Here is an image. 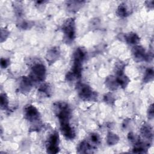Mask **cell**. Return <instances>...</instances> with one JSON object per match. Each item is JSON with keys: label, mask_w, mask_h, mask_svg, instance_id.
<instances>
[{"label": "cell", "mask_w": 154, "mask_h": 154, "mask_svg": "<svg viewBox=\"0 0 154 154\" xmlns=\"http://www.w3.org/2000/svg\"><path fill=\"white\" fill-rule=\"evenodd\" d=\"M94 148L92 144L89 143L87 140H84L81 141L78 146V153H91L92 152V150L94 149Z\"/></svg>", "instance_id": "cell-13"}, {"label": "cell", "mask_w": 154, "mask_h": 154, "mask_svg": "<svg viewBox=\"0 0 154 154\" xmlns=\"http://www.w3.org/2000/svg\"><path fill=\"white\" fill-rule=\"evenodd\" d=\"M87 52L82 47L76 49L73 53V65L72 70L69 72L72 75L73 79H79L82 75V63L86 58Z\"/></svg>", "instance_id": "cell-1"}, {"label": "cell", "mask_w": 154, "mask_h": 154, "mask_svg": "<svg viewBox=\"0 0 154 154\" xmlns=\"http://www.w3.org/2000/svg\"><path fill=\"white\" fill-rule=\"evenodd\" d=\"M154 76V72L152 68H148L146 69L144 77H143V82L145 83H147L153 80Z\"/></svg>", "instance_id": "cell-21"}, {"label": "cell", "mask_w": 154, "mask_h": 154, "mask_svg": "<svg viewBox=\"0 0 154 154\" xmlns=\"http://www.w3.org/2000/svg\"><path fill=\"white\" fill-rule=\"evenodd\" d=\"M62 31L64 35V38L67 43H70L74 40L76 36V26L74 18L67 19L62 25Z\"/></svg>", "instance_id": "cell-5"}, {"label": "cell", "mask_w": 154, "mask_h": 154, "mask_svg": "<svg viewBox=\"0 0 154 154\" xmlns=\"http://www.w3.org/2000/svg\"><path fill=\"white\" fill-rule=\"evenodd\" d=\"M10 32L5 28L1 29V42H3L8 37Z\"/></svg>", "instance_id": "cell-26"}, {"label": "cell", "mask_w": 154, "mask_h": 154, "mask_svg": "<svg viewBox=\"0 0 154 154\" xmlns=\"http://www.w3.org/2000/svg\"><path fill=\"white\" fill-rule=\"evenodd\" d=\"M18 25H19V28L23 29H26L31 28L33 25V23L31 21L22 20L20 22H19Z\"/></svg>", "instance_id": "cell-25"}, {"label": "cell", "mask_w": 154, "mask_h": 154, "mask_svg": "<svg viewBox=\"0 0 154 154\" xmlns=\"http://www.w3.org/2000/svg\"><path fill=\"white\" fill-rule=\"evenodd\" d=\"M32 85V81L28 76H23L20 80L19 89V91L23 93L26 94L31 90Z\"/></svg>", "instance_id": "cell-11"}, {"label": "cell", "mask_w": 154, "mask_h": 154, "mask_svg": "<svg viewBox=\"0 0 154 154\" xmlns=\"http://www.w3.org/2000/svg\"><path fill=\"white\" fill-rule=\"evenodd\" d=\"M9 64V60L8 59H6V58H2L1 59V67L4 69V68H6Z\"/></svg>", "instance_id": "cell-28"}, {"label": "cell", "mask_w": 154, "mask_h": 154, "mask_svg": "<svg viewBox=\"0 0 154 154\" xmlns=\"http://www.w3.org/2000/svg\"><path fill=\"white\" fill-rule=\"evenodd\" d=\"M105 85L106 87L111 91L116 90L118 88L119 85L117 81L116 78L112 75H109L105 79Z\"/></svg>", "instance_id": "cell-15"}, {"label": "cell", "mask_w": 154, "mask_h": 154, "mask_svg": "<svg viewBox=\"0 0 154 154\" xmlns=\"http://www.w3.org/2000/svg\"><path fill=\"white\" fill-rule=\"evenodd\" d=\"M60 50L58 47H52L48 50L46 53V59L50 64L54 63L60 57Z\"/></svg>", "instance_id": "cell-9"}, {"label": "cell", "mask_w": 154, "mask_h": 154, "mask_svg": "<svg viewBox=\"0 0 154 154\" xmlns=\"http://www.w3.org/2000/svg\"><path fill=\"white\" fill-rule=\"evenodd\" d=\"M146 5L149 8L153 9V1H146Z\"/></svg>", "instance_id": "cell-29"}, {"label": "cell", "mask_w": 154, "mask_h": 154, "mask_svg": "<svg viewBox=\"0 0 154 154\" xmlns=\"http://www.w3.org/2000/svg\"><path fill=\"white\" fill-rule=\"evenodd\" d=\"M119 137L117 134L112 132H109L107 134L106 143L109 146L115 145L119 142Z\"/></svg>", "instance_id": "cell-19"}, {"label": "cell", "mask_w": 154, "mask_h": 154, "mask_svg": "<svg viewBox=\"0 0 154 154\" xmlns=\"http://www.w3.org/2000/svg\"><path fill=\"white\" fill-rule=\"evenodd\" d=\"M89 139H90V141L91 142L90 143L92 144V146L94 148H96V145L99 144L100 143V140L99 135L96 133L91 134L90 135Z\"/></svg>", "instance_id": "cell-23"}, {"label": "cell", "mask_w": 154, "mask_h": 154, "mask_svg": "<svg viewBox=\"0 0 154 154\" xmlns=\"http://www.w3.org/2000/svg\"><path fill=\"white\" fill-rule=\"evenodd\" d=\"M84 1H70L67 2V8L70 12L78 11L81 7Z\"/></svg>", "instance_id": "cell-17"}, {"label": "cell", "mask_w": 154, "mask_h": 154, "mask_svg": "<svg viewBox=\"0 0 154 154\" xmlns=\"http://www.w3.org/2000/svg\"><path fill=\"white\" fill-rule=\"evenodd\" d=\"M130 13V10H129L128 7L125 3L120 4L116 10V14L120 17H126L128 16Z\"/></svg>", "instance_id": "cell-18"}, {"label": "cell", "mask_w": 154, "mask_h": 154, "mask_svg": "<svg viewBox=\"0 0 154 154\" xmlns=\"http://www.w3.org/2000/svg\"><path fill=\"white\" fill-rule=\"evenodd\" d=\"M59 135L57 131H54L48 139L46 143V151L49 153H57L60 151Z\"/></svg>", "instance_id": "cell-8"}, {"label": "cell", "mask_w": 154, "mask_h": 154, "mask_svg": "<svg viewBox=\"0 0 154 154\" xmlns=\"http://www.w3.org/2000/svg\"><path fill=\"white\" fill-rule=\"evenodd\" d=\"M153 105L151 104L147 109V116L149 119H153V115H154V112H153Z\"/></svg>", "instance_id": "cell-27"}, {"label": "cell", "mask_w": 154, "mask_h": 154, "mask_svg": "<svg viewBox=\"0 0 154 154\" xmlns=\"http://www.w3.org/2000/svg\"><path fill=\"white\" fill-rule=\"evenodd\" d=\"M116 75L117 76L116 78L119 86L123 88H125L130 82L129 78L124 73V72L116 73Z\"/></svg>", "instance_id": "cell-16"}, {"label": "cell", "mask_w": 154, "mask_h": 154, "mask_svg": "<svg viewBox=\"0 0 154 154\" xmlns=\"http://www.w3.org/2000/svg\"><path fill=\"white\" fill-rule=\"evenodd\" d=\"M140 134L144 138L150 142L153 139V131L150 125L144 124L140 129Z\"/></svg>", "instance_id": "cell-12"}, {"label": "cell", "mask_w": 154, "mask_h": 154, "mask_svg": "<svg viewBox=\"0 0 154 154\" xmlns=\"http://www.w3.org/2000/svg\"><path fill=\"white\" fill-rule=\"evenodd\" d=\"M24 117L31 123V130L39 131L41 129L42 124L40 120V114L34 106L28 105L25 108Z\"/></svg>", "instance_id": "cell-2"}, {"label": "cell", "mask_w": 154, "mask_h": 154, "mask_svg": "<svg viewBox=\"0 0 154 154\" xmlns=\"http://www.w3.org/2000/svg\"><path fill=\"white\" fill-rule=\"evenodd\" d=\"M46 67L42 63H37L31 67L29 77L32 82H42L46 77Z\"/></svg>", "instance_id": "cell-6"}, {"label": "cell", "mask_w": 154, "mask_h": 154, "mask_svg": "<svg viewBox=\"0 0 154 154\" xmlns=\"http://www.w3.org/2000/svg\"><path fill=\"white\" fill-rule=\"evenodd\" d=\"M76 90L79 97L84 101H96L97 93L88 85L78 82L76 85Z\"/></svg>", "instance_id": "cell-4"}, {"label": "cell", "mask_w": 154, "mask_h": 154, "mask_svg": "<svg viewBox=\"0 0 154 154\" xmlns=\"http://www.w3.org/2000/svg\"><path fill=\"white\" fill-rule=\"evenodd\" d=\"M60 130L63 135L68 140H73L75 137V132L70 123L60 124Z\"/></svg>", "instance_id": "cell-10"}, {"label": "cell", "mask_w": 154, "mask_h": 154, "mask_svg": "<svg viewBox=\"0 0 154 154\" xmlns=\"http://www.w3.org/2000/svg\"><path fill=\"white\" fill-rule=\"evenodd\" d=\"M103 100L105 101V102H106L107 104L110 105H112L114 104L116 99L114 97V96H113V94L111 93H108L106 94H105L103 96Z\"/></svg>", "instance_id": "cell-24"}, {"label": "cell", "mask_w": 154, "mask_h": 154, "mask_svg": "<svg viewBox=\"0 0 154 154\" xmlns=\"http://www.w3.org/2000/svg\"><path fill=\"white\" fill-rule=\"evenodd\" d=\"M38 91L40 93L46 94L48 97H49L51 95L52 93L51 87L48 83H44L42 85H41L38 88Z\"/></svg>", "instance_id": "cell-20"}, {"label": "cell", "mask_w": 154, "mask_h": 154, "mask_svg": "<svg viewBox=\"0 0 154 154\" xmlns=\"http://www.w3.org/2000/svg\"><path fill=\"white\" fill-rule=\"evenodd\" d=\"M132 54L137 61H149L153 58V54L147 53L145 49L140 45H135L132 48Z\"/></svg>", "instance_id": "cell-7"}, {"label": "cell", "mask_w": 154, "mask_h": 154, "mask_svg": "<svg viewBox=\"0 0 154 154\" xmlns=\"http://www.w3.org/2000/svg\"><path fill=\"white\" fill-rule=\"evenodd\" d=\"M0 100L1 109L4 110H7L8 109V99L5 93L1 94Z\"/></svg>", "instance_id": "cell-22"}, {"label": "cell", "mask_w": 154, "mask_h": 154, "mask_svg": "<svg viewBox=\"0 0 154 154\" xmlns=\"http://www.w3.org/2000/svg\"><path fill=\"white\" fill-rule=\"evenodd\" d=\"M124 39L128 44L131 45H136L140 40V37L136 33L132 32L125 34L124 35Z\"/></svg>", "instance_id": "cell-14"}, {"label": "cell", "mask_w": 154, "mask_h": 154, "mask_svg": "<svg viewBox=\"0 0 154 154\" xmlns=\"http://www.w3.org/2000/svg\"><path fill=\"white\" fill-rule=\"evenodd\" d=\"M54 112L58 118L60 124L69 123L72 111L69 105L64 102H57L53 105Z\"/></svg>", "instance_id": "cell-3"}]
</instances>
